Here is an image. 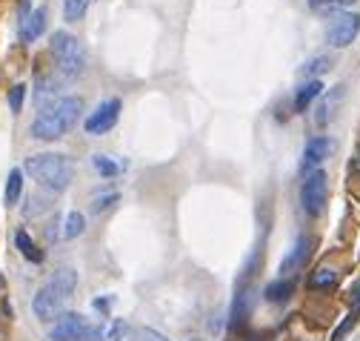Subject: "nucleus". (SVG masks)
<instances>
[{"instance_id":"obj_1","label":"nucleus","mask_w":360,"mask_h":341,"mask_svg":"<svg viewBox=\"0 0 360 341\" xmlns=\"http://www.w3.org/2000/svg\"><path fill=\"white\" fill-rule=\"evenodd\" d=\"M80 112H83V101L69 95V98H58L52 104H46L37 118L32 120V138L37 141H58L63 138L72 126L80 120Z\"/></svg>"},{"instance_id":"obj_2","label":"nucleus","mask_w":360,"mask_h":341,"mask_svg":"<svg viewBox=\"0 0 360 341\" xmlns=\"http://www.w3.org/2000/svg\"><path fill=\"white\" fill-rule=\"evenodd\" d=\"M26 173L46 190L63 192L72 184V163L58 155V152H43V155H32L26 161Z\"/></svg>"},{"instance_id":"obj_3","label":"nucleus","mask_w":360,"mask_h":341,"mask_svg":"<svg viewBox=\"0 0 360 341\" xmlns=\"http://www.w3.org/2000/svg\"><path fill=\"white\" fill-rule=\"evenodd\" d=\"M49 52H52V61H55L60 78H77L86 69V52L77 44L75 35L55 32L52 35V44H49Z\"/></svg>"},{"instance_id":"obj_4","label":"nucleus","mask_w":360,"mask_h":341,"mask_svg":"<svg viewBox=\"0 0 360 341\" xmlns=\"http://www.w3.org/2000/svg\"><path fill=\"white\" fill-rule=\"evenodd\" d=\"M329 201V178L323 169H314V173L303 181V190H300V204L309 216H321L323 206Z\"/></svg>"},{"instance_id":"obj_5","label":"nucleus","mask_w":360,"mask_h":341,"mask_svg":"<svg viewBox=\"0 0 360 341\" xmlns=\"http://www.w3.org/2000/svg\"><path fill=\"white\" fill-rule=\"evenodd\" d=\"M357 32H360V15L340 12V15L332 18V23L326 29V40H329V46H335V49H346L357 37Z\"/></svg>"},{"instance_id":"obj_6","label":"nucleus","mask_w":360,"mask_h":341,"mask_svg":"<svg viewBox=\"0 0 360 341\" xmlns=\"http://www.w3.org/2000/svg\"><path fill=\"white\" fill-rule=\"evenodd\" d=\"M66 298H69V295H66V292H60V290L49 281L43 290H37L34 302H32V310H34V316H37L40 321H52V318H58V316H60Z\"/></svg>"},{"instance_id":"obj_7","label":"nucleus","mask_w":360,"mask_h":341,"mask_svg":"<svg viewBox=\"0 0 360 341\" xmlns=\"http://www.w3.org/2000/svg\"><path fill=\"white\" fill-rule=\"evenodd\" d=\"M117 118H120V101L117 98L103 101L92 115L86 118V135H103V132H109L112 126L117 123Z\"/></svg>"},{"instance_id":"obj_8","label":"nucleus","mask_w":360,"mask_h":341,"mask_svg":"<svg viewBox=\"0 0 360 341\" xmlns=\"http://www.w3.org/2000/svg\"><path fill=\"white\" fill-rule=\"evenodd\" d=\"M86 330H89V324H86V318L80 313H60L58 324L49 333V338L52 341H80Z\"/></svg>"},{"instance_id":"obj_9","label":"nucleus","mask_w":360,"mask_h":341,"mask_svg":"<svg viewBox=\"0 0 360 341\" xmlns=\"http://www.w3.org/2000/svg\"><path fill=\"white\" fill-rule=\"evenodd\" d=\"M332 149H335V144L329 141V138H311L309 144H306V149H303V161H300V169L303 173H314L329 155H332Z\"/></svg>"},{"instance_id":"obj_10","label":"nucleus","mask_w":360,"mask_h":341,"mask_svg":"<svg viewBox=\"0 0 360 341\" xmlns=\"http://www.w3.org/2000/svg\"><path fill=\"white\" fill-rule=\"evenodd\" d=\"M311 247H314V241H311L309 235H303V238L297 241V247H295V249H292V252L286 255V259H283V264H281V273H283L286 278H289L292 273H297V270H300V267H303V264L309 261V255H311Z\"/></svg>"},{"instance_id":"obj_11","label":"nucleus","mask_w":360,"mask_h":341,"mask_svg":"<svg viewBox=\"0 0 360 341\" xmlns=\"http://www.w3.org/2000/svg\"><path fill=\"white\" fill-rule=\"evenodd\" d=\"M343 95H346V87H335L323 101H321V106H318V112H314V123H318V126H326L338 112V106L343 104Z\"/></svg>"},{"instance_id":"obj_12","label":"nucleus","mask_w":360,"mask_h":341,"mask_svg":"<svg viewBox=\"0 0 360 341\" xmlns=\"http://www.w3.org/2000/svg\"><path fill=\"white\" fill-rule=\"evenodd\" d=\"M43 29H46V9H37V12H32V15L20 23L23 44H32V40H37V37L43 35Z\"/></svg>"},{"instance_id":"obj_13","label":"nucleus","mask_w":360,"mask_h":341,"mask_svg":"<svg viewBox=\"0 0 360 341\" xmlns=\"http://www.w3.org/2000/svg\"><path fill=\"white\" fill-rule=\"evenodd\" d=\"M292 295H295V278H281L266 287V298L275 304H286Z\"/></svg>"},{"instance_id":"obj_14","label":"nucleus","mask_w":360,"mask_h":341,"mask_svg":"<svg viewBox=\"0 0 360 341\" xmlns=\"http://www.w3.org/2000/svg\"><path fill=\"white\" fill-rule=\"evenodd\" d=\"M15 244H18V249L23 252V259H29L32 264H40V261H43V249L29 238L26 230H18V232H15Z\"/></svg>"},{"instance_id":"obj_15","label":"nucleus","mask_w":360,"mask_h":341,"mask_svg":"<svg viewBox=\"0 0 360 341\" xmlns=\"http://www.w3.org/2000/svg\"><path fill=\"white\" fill-rule=\"evenodd\" d=\"M321 95H323V83H321V80H309L306 87H300V89H297L295 109H297V112H303V109H306L311 101H318Z\"/></svg>"},{"instance_id":"obj_16","label":"nucleus","mask_w":360,"mask_h":341,"mask_svg":"<svg viewBox=\"0 0 360 341\" xmlns=\"http://www.w3.org/2000/svg\"><path fill=\"white\" fill-rule=\"evenodd\" d=\"M332 66H335V61H332L329 55H318V58H311V61L300 69V75H306V78H311V80H321V75H326Z\"/></svg>"},{"instance_id":"obj_17","label":"nucleus","mask_w":360,"mask_h":341,"mask_svg":"<svg viewBox=\"0 0 360 341\" xmlns=\"http://www.w3.org/2000/svg\"><path fill=\"white\" fill-rule=\"evenodd\" d=\"M338 281H340V275H338L335 270L323 267V270H318V273L309 278V287H311V290H332Z\"/></svg>"},{"instance_id":"obj_18","label":"nucleus","mask_w":360,"mask_h":341,"mask_svg":"<svg viewBox=\"0 0 360 341\" xmlns=\"http://www.w3.org/2000/svg\"><path fill=\"white\" fill-rule=\"evenodd\" d=\"M92 4H95V0H66V4H63V18L69 23H77L89 12V6H92Z\"/></svg>"},{"instance_id":"obj_19","label":"nucleus","mask_w":360,"mask_h":341,"mask_svg":"<svg viewBox=\"0 0 360 341\" xmlns=\"http://www.w3.org/2000/svg\"><path fill=\"white\" fill-rule=\"evenodd\" d=\"M20 192H23V173H20V169H12L9 181H6V204L15 206L20 201Z\"/></svg>"},{"instance_id":"obj_20","label":"nucleus","mask_w":360,"mask_h":341,"mask_svg":"<svg viewBox=\"0 0 360 341\" xmlns=\"http://www.w3.org/2000/svg\"><path fill=\"white\" fill-rule=\"evenodd\" d=\"M246 318H249V310H246V295H243V292H238L235 307H232V316H229V327H232V330H240V327L246 324Z\"/></svg>"},{"instance_id":"obj_21","label":"nucleus","mask_w":360,"mask_h":341,"mask_svg":"<svg viewBox=\"0 0 360 341\" xmlns=\"http://www.w3.org/2000/svg\"><path fill=\"white\" fill-rule=\"evenodd\" d=\"M52 284H55L60 292L72 295V292H75V287H77V275H75V270H58V273H55V278H52Z\"/></svg>"},{"instance_id":"obj_22","label":"nucleus","mask_w":360,"mask_h":341,"mask_svg":"<svg viewBox=\"0 0 360 341\" xmlns=\"http://www.w3.org/2000/svg\"><path fill=\"white\" fill-rule=\"evenodd\" d=\"M83 230H86V218L80 212H69V218L63 224V238H77V235H83Z\"/></svg>"},{"instance_id":"obj_23","label":"nucleus","mask_w":360,"mask_h":341,"mask_svg":"<svg viewBox=\"0 0 360 341\" xmlns=\"http://www.w3.org/2000/svg\"><path fill=\"white\" fill-rule=\"evenodd\" d=\"M126 333H129V324H126L123 318H115L112 324L103 327V338H106V341H123Z\"/></svg>"},{"instance_id":"obj_24","label":"nucleus","mask_w":360,"mask_h":341,"mask_svg":"<svg viewBox=\"0 0 360 341\" xmlns=\"http://www.w3.org/2000/svg\"><path fill=\"white\" fill-rule=\"evenodd\" d=\"M49 206H52V201H49V198H40V195H32V198H29V204L23 206V212H26V216L32 218V216H40V212H46Z\"/></svg>"},{"instance_id":"obj_25","label":"nucleus","mask_w":360,"mask_h":341,"mask_svg":"<svg viewBox=\"0 0 360 341\" xmlns=\"http://www.w3.org/2000/svg\"><path fill=\"white\" fill-rule=\"evenodd\" d=\"M92 161H95V169H98V173H101L103 178H112V175L117 173V166H115V161H109L106 155H95Z\"/></svg>"},{"instance_id":"obj_26","label":"nucleus","mask_w":360,"mask_h":341,"mask_svg":"<svg viewBox=\"0 0 360 341\" xmlns=\"http://www.w3.org/2000/svg\"><path fill=\"white\" fill-rule=\"evenodd\" d=\"M23 101H26V87H23V83H18V87H12V92H9V109L12 112H20L23 109Z\"/></svg>"},{"instance_id":"obj_27","label":"nucleus","mask_w":360,"mask_h":341,"mask_svg":"<svg viewBox=\"0 0 360 341\" xmlns=\"http://www.w3.org/2000/svg\"><path fill=\"white\" fill-rule=\"evenodd\" d=\"M117 192H103V195H98L95 201H92V212H103V209H109L112 204H117Z\"/></svg>"},{"instance_id":"obj_28","label":"nucleus","mask_w":360,"mask_h":341,"mask_svg":"<svg viewBox=\"0 0 360 341\" xmlns=\"http://www.w3.org/2000/svg\"><path fill=\"white\" fill-rule=\"evenodd\" d=\"M354 0H309L311 9H340V6H349Z\"/></svg>"},{"instance_id":"obj_29","label":"nucleus","mask_w":360,"mask_h":341,"mask_svg":"<svg viewBox=\"0 0 360 341\" xmlns=\"http://www.w3.org/2000/svg\"><path fill=\"white\" fill-rule=\"evenodd\" d=\"M354 324H357V316H354V313H352V316H346V321H343V324H340V327L335 330L332 341H340V338H343V335H346V333H349V330H352Z\"/></svg>"},{"instance_id":"obj_30","label":"nucleus","mask_w":360,"mask_h":341,"mask_svg":"<svg viewBox=\"0 0 360 341\" xmlns=\"http://www.w3.org/2000/svg\"><path fill=\"white\" fill-rule=\"evenodd\" d=\"M80 341H106V338H103V327H89Z\"/></svg>"},{"instance_id":"obj_31","label":"nucleus","mask_w":360,"mask_h":341,"mask_svg":"<svg viewBox=\"0 0 360 341\" xmlns=\"http://www.w3.org/2000/svg\"><path fill=\"white\" fill-rule=\"evenodd\" d=\"M138 338H141V341H169V338L160 335L158 330H138Z\"/></svg>"},{"instance_id":"obj_32","label":"nucleus","mask_w":360,"mask_h":341,"mask_svg":"<svg viewBox=\"0 0 360 341\" xmlns=\"http://www.w3.org/2000/svg\"><path fill=\"white\" fill-rule=\"evenodd\" d=\"M352 304L360 310V281H354V287H352Z\"/></svg>"},{"instance_id":"obj_33","label":"nucleus","mask_w":360,"mask_h":341,"mask_svg":"<svg viewBox=\"0 0 360 341\" xmlns=\"http://www.w3.org/2000/svg\"><path fill=\"white\" fill-rule=\"evenodd\" d=\"M95 307H98L101 313H106V310L112 307V295H109V298H98V302H95Z\"/></svg>"},{"instance_id":"obj_34","label":"nucleus","mask_w":360,"mask_h":341,"mask_svg":"<svg viewBox=\"0 0 360 341\" xmlns=\"http://www.w3.org/2000/svg\"><path fill=\"white\" fill-rule=\"evenodd\" d=\"M255 341H269V335H266V333H263V335H257V338H255Z\"/></svg>"},{"instance_id":"obj_35","label":"nucleus","mask_w":360,"mask_h":341,"mask_svg":"<svg viewBox=\"0 0 360 341\" xmlns=\"http://www.w3.org/2000/svg\"><path fill=\"white\" fill-rule=\"evenodd\" d=\"M192 341H203V338H192Z\"/></svg>"},{"instance_id":"obj_36","label":"nucleus","mask_w":360,"mask_h":341,"mask_svg":"<svg viewBox=\"0 0 360 341\" xmlns=\"http://www.w3.org/2000/svg\"><path fill=\"white\" fill-rule=\"evenodd\" d=\"M0 287H4V278H0Z\"/></svg>"}]
</instances>
